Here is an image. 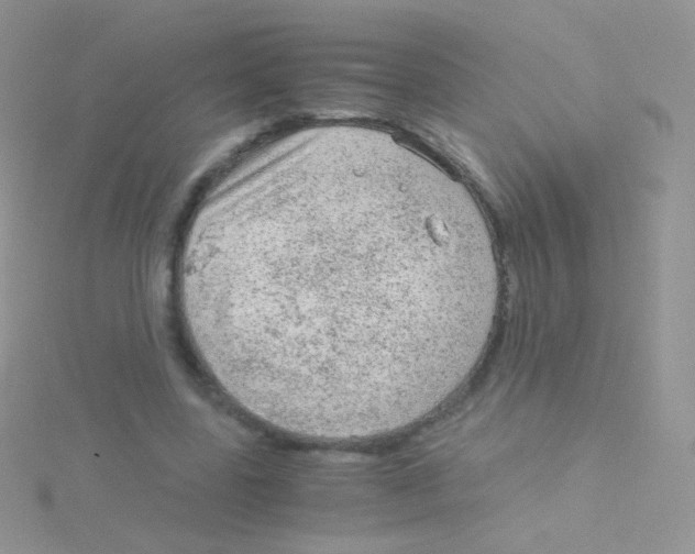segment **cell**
Returning a JSON list of instances; mask_svg holds the SVG:
<instances>
[{"label":"cell","mask_w":695,"mask_h":554,"mask_svg":"<svg viewBox=\"0 0 695 554\" xmlns=\"http://www.w3.org/2000/svg\"><path fill=\"white\" fill-rule=\"evenodd\" d=\"M202 341L254 416L348 440L426 417L471 375L500 277L470 193L362 144L302 149L231 191L196 268Z\"/></svg>","instance_id":"cell-1"}]
</instances>
